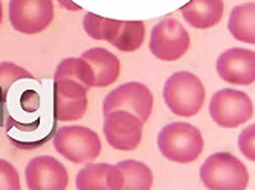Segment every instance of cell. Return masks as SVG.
<instances>
[{"mask_svg":"<svg viewBox=\"0 0 255 190\" xmlns=\"http://www.w3.org/2000/svg\"><path fill=\"white\" fill-rule=\"evenodd\" d=\"M121 25H123L121 20L106 18L94 12H87L83 18V28L87 32V35L100 41L112 43L115 37L118 35Z\"/></svg>","mask_w":255,"mask_h":190,"instance_id":"obj_18","label":"cell"},{"mask_svg":"<svg viewBox=\"0 0 255 190\" xmlns=\"http://www.w3.org/2000/svg\"><path fill=\"white\" fill-rule=\"evenodd\" d=\"M199 175L210 190H245L249 183L246 166L229 152H216L208 157Z\"/></svg>","mask_w":255,"mask_h":190,"instance_id":"obj_3","label":"cell"},{"mask_svg":"<svg viewBox=\"0 0 255 190\" xmlns=\"http://www.w3.org/2000/svg\"><path fill=\"white\" fill-rule=\"evenodd\" d=\"M123 172V189L130 190H150L153 186V172L148 166L137 160H123L118 164Z\"/></svg>","mask_w":255,"mask_h":190,"instance_id":"obj_17","label":"cell"},{"mask_svg":"<svg viewBox=\"0 0 255 190\" xmlns=\"http://www.w3.org/2000/svg\"><path fill=\"white\" fill-rule=\"evenodd\" d=\"M162 96L170 111L179 117L196 116L205 102L203 82L191 72L173 73L164 84Z\"/></svg>","mask_w":255,"mask_h":190,"instance_id":"obj_2","label":"cell"},{"mask_svg":"<svg viewBox=\"0 0 255 190\" xmlns=\"http://www.w3.org/2000/svg\"><path fill=\"white\" fill-rule=\"evenodd\" d=\"M153 93L145 84L126 82L107 94L103 102V113L107 114L110 111L124 110L134 114L145 124L153 113Z\"/></svg>","mask_w":255,"mask_h":190,"instance_id":"obj_7","label":"cell"},{"mask_svg":"<svg viewBox=\"0 0 255 190\" xmlns=\"http://www.w3.org/2000/svg\"><path fill=\"white\" fill-rule=\"evenodd\" d=\"M54 148L66 160L86 164L95 161L101 154V140L94 129L87 127H61L54 135Z\"/></svg>","mask_w":255,"mask_h":190,"instance_id":"obj_4","label":"cell"},{"mask_svg":"<svg viewBox=\"0 0 255 190\" xmlns=\"http://www.w3.org/2000/svg\"><path fill=\"white\" fill-rule=\"evenodd\" d=\"M58 2H60V5H61L64 9H67V11H80V9H81V6L75 5L74 2H71V0H58Z\"/></svg>","mask_w":255,"mask_h":190,"instance_id":"obj_24","label":"cell"},{"mask_svg":"<svg viewBox=\"0 0 255 190\" xmlns=\"http://www.w3.org/2000/svg\"><path fill=\"white\" fill-rule=\"evenodd\" d=\"M210 114L220 128H237L252 119L254 104L245 91L222 88L213 94Z\"/></svg>","mask_w":255,"mask_h":190,"instance_id":"obj_5","label":"cell"},{"mask_svg":"<svg viewBox=\"0 0 255 190\" xmlns=\"http://www.w3.org/2000/svg\"><path fill=\"white\" fill-rule=\"evenodd\" d=\"M21 183L17 169L8 160L0 158V190H20Z\"/></svg>","mask_w":255,"mask_h":190,"instance_id":"obj_22","label":"cell"},{"mask_svg":"<svg viewBox=\"0 0 255 190\" xmlns=\"http://www.w3.org/2000/svg\"><path fill=\"white\" fill-rule=\"evenodd\" d=\"M157 148L167 160L188 164L200 157L205 141L197 127L188 122H173L160 129Z\"/></svg>","mask_w":255,"mask_h":190,"instance_id":"obj_1","label":"cell"},{"mask_svg":"<svg viewBox=\"0 0 255 190\" xmlns=\"http://www.w3.org/2000/svg\"><path fill=\"white\" fill-rule=\"evenodd\" d=\"M87 111L86 98H71L54 90V117L60 122H75Z\"/></svg>","mask_w":255,"mask_h":190,"instance_id":"obj_19","label":"cell"},{"mask_svg":"<svg viewBox=\"0 0 255 190\" xmlns=\"http://www.w3.org/2000/svg\"><path fill=\"white\" fill-rule=\"evenodd\" d=\"M9 21L12 28L26 35L43 32L54 20L52 0H11Z\"/></svg>","mask_w":255,"mask_h":190,"instance_id":"obj_8","label":"cell"},{"mask_svg":"<svg viewBox=\"0 0 255 190\" xmlns=\"http://www.w3.org/2000/svg\"><path fill=\"white\" fill-rule=\"evenodd\" d=\"M34 76L28 72L26 68H23L11 61H3L0 63V91H2V96L5 98L8 90L11 85L17 81L21 79H32Z\"/></svg>","mask_w":255,"mask_h":190,"instance_id":"obj_21","label":"cell"},{"mask_svg":"<svg viewBox=\"0 0 255 190\" xmlns=\"http://www.w3.org/2000/svg\"><path fill=\"white\" fill-rule=\"evenodd\" d=\"M228 29L236 40L255 43V3L248 2L233 8L228 20Z\"/></svg>","mask_w":255,"mask_h":190,"instance_id":"obj_15","label":"cell"},{"mask_svg":"<svg viewBox=\"0 0 255 190\" xmlns=\"http://www.w3.org/2000/svg\"><path fill=\"white\" fill-rule=\"evenodd\" d=\"M58 79H72L80 82L87 90L95 87V75L90 64L84 58H64L57 65L54 81Z\"/></svg>","mask_w":255,"mask_h":190,"instance_id":"obj_16","label":"cell"},{"mask_svg":"<svg viewBox=\"0 0 255 190\" xmlns=\"http://www.w3.org/2000/svg\"><path fill=\"white\" fill-rule=\"evenodd\" d=\"M81 58H84L95 75V87L103 88L117 82L121 73V63L118 57L103 47H94L86 51Z\"/></svg>","mask_w":255,"mask_h":190,"instance_id":"obj_14","label":"cell"},{"mask_svg":"<svg viewBox=\"0 0 255 190\" xmlns=\"http://www.w3.org/2000/svg\"><path fill=\"white\" fill-rule=\"evenodd\" d=\"M29 190H64L69 186V174L61 161L51 155L32 158L25 169Z\"/></svg>","mask_w":255,"mask_h":190,"instance_id":"obj_10","label":"cell"},{"mask_svg":"<svg viewBox=\"0 0 255 190\" xmlns=\"http://www.w3.org/2000/svg\"><path fill=\"white\" fill-rule=\"evenodd\" d=\"M254 138H255V125H249L246 129H243V132L239 137V148L242 151V154L251 160L255 161V145H254Z\"/></svg>","mask_w":255,"mask_h":190,"instance_id":"obj_23","label":"cell"},{"mask_svg":"<svg viewBox=\"0 0 255 190\" xmlns=\"http://www.w3.org/2000/svg\"><path fill=\"white\" fill-rule=\"evenodd\" d=\"M145 38V25L142 21H123L118 35L110 43L121 52H134L142 46Z\"/></svg>","mask_w":255,"mask_h":190,"instance_id":"obj_20","label":"cell"},{"mask_svg":"<svg viewBox=\"0 0 255 190\" xmlns=\"http://www.w3.org/2000/svg\"><path fill=\"white\" fill-rule=\"evenodd\" d=\"M190 34L176 18L159 21L150 34V52L160 61H177L188 52Z\"/></svg>","mask_w":255,"mask_h":190,"instance_id":"obj_6","label":"cell"},{"mask_svg":"<svg viewBox=\"0 0 255 190\" xmlns=\"http://www.w3.org/2000/svg\"><path fill=\"white\" fill-rule=\"evenodd\" d=\"M217 73L229 84L251 85L255 81V52L242 47L225 51L217 60Z\"/></svg>","mask_w":255,"mask_h":190,"instance_id":"obj_11","label":"cell"},{"mask_svg":"<svg viewBox=\"0 0 255 190\" xmlns=\"http://www.w3.org/2000/svg\"><path fill=\"white\" fill-rule=\"evenodd\" d=\"M2 20H3V6H2V0H0V25H2Z\"/></svg>","mask_w":255,"mask_h":190,"instance_id":"obj_25","label":"cell"},{"mask_svg":"<svg viewBox=\"0 0 255 190\" xmlns=\"http://www.w3.org/2000/svg\"><path fill=\"white\" fill-rule=\"evenodd\" d=\"M124 184L123 172L117 164L109 163H86L84 168L77 174L78 190H121Z\"/></svg>","mask_w":255,"mask_h":190,"instance_id":"obj_12","label":"cell"},{"mask_svg":"<svg viewBox=\"0 0 255 190\" xmlns=\"http://www.w3.org/2000/svg\"><path fill=\"white\" fill-rule=\"evenodd\" d=\"M104 135L107 143L118 151H134L142 141L144 122L134 114L117 110L104 114Z\"/></svg>","mask_w":255,"mask_h":190,"instance_id":"obj_9","label":"cell"},{"mask_svg":"<svg viewBox=\"0 0 255 190\" xmlns=\"http://www.w3.org/2000/svg\"><path fill=\"white\" fill-rule=\"evenodd\" d=\"M223 8V0H190L180 8V14L193 28L210 29L222 20Z\"/></svg>","mask_w":255,"mask_h":190,"instance_id":"obj_13","label":"cell"}]
</instances>
